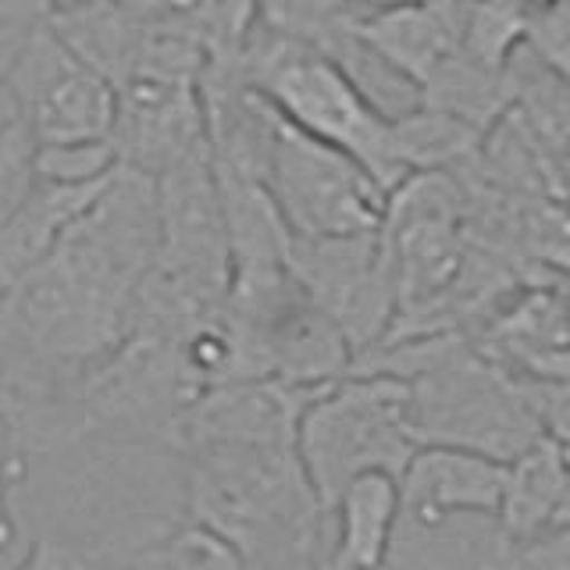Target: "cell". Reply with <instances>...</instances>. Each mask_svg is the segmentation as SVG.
<instances>
[{
    "mask_svg": "<svg viewBox=\"0 0 570 570\" xmlns=\"http://www.w3.org/2000/svg\"><path fill=\"white\" fill-rule=\"evenodd\" d=\"M410 382L389 371H350L317 389L299 421V456L325 513L350 481L371 471L403 474L417 453Z\"/></svg>",
    "mask_w": 570,
    "mask_h": 570,
    "instance_id": "obj_5",
    "label": "cell"
},
{
    "mask_svg": "<svg viewBox=\"0 0 570 570\" xmlns=\"http://www.w3.org/2000/svg\"><path fill=\"white\" fill-rule=\"evenodd\" d=\"M183 453L189 521L236 542L249 563L307 560L317 549L328 513L299 439H200Z\"/></svg>",
    "mask_w": 570,
    "mask_h": 570,
    "instance_id": "obj_2",
    "label": "cell"
},
{
    "mask_svg": "<svg viewBox=\"0 0 570 570\" xmlns=\"http://www.w3.org/2000/svg\"><path fill=\"white\" fill-rule=\"evenodd\" d=\"M524 43L539 53L546 65H552L560 76L570 79V0L534 14L524 26Z\"/></svg>",
    "mask_w": 570,
    "mask_h": 570,
    "instance_id": "obj_18",
    "label": "cell"
},
{
    "mask_svg": "<svg viewBox=\"0 0 570 570\" xmlns=\"http://www.w3.org/2000/svg\"><path fill=\"white\" fill-rule=\"evenodd\" d=\"M160 196V257L157 275H165L186 296L207 311H222L236 257L222 200L218 168H214L210 139L189 154L183 165L157 175Z\"/></svg>",
    "mask_w": 570,
    "mask_h": 570,
    "instance_id": "obj_8",
    "label": "cell"
},
{
    "mask_svg": "<svg viewBox=\"0 0 570 570\" xmlns=\"http://www.w3.org/2000/svg\"><path fill=\"white\" fill-rule=\"evenodd\" d=\"M474 4L478 0H424L396 11L356 14V32L424 94V86L468 40Z\"/></svg>",
    "mask_w": 570,
    "mask_h": 570,
    "instance_id": "obj_11",
    "label": "cell"
},
{
    "mask_svg": "<svg viewBox=\"0 0 570 570\" xmlns=\"http://www.w3.org/2000/svg\"><path fill=\"white\" fill-rule=\"evenodd\" d=\"M478 570H570V524L557 521L521 539H499Z\"/></svg>",
    "mask_w": 570,
    "mask_h": 570,
    "instance_id": "obj_17",
    "label": "cell"
},
{
    "mask_svg": "<svg viewBox=\"0 0 570 570\" xmlns=\"http://www.w3.org/2000/svg\"><path fill=\"white\" fill-rule=\"evenodd\" d=\"M356 367L410 382V414L421 442L460 445L510 463L546 435L521 382L468 332L389 338L364 353Z\"/></svg>",
    "mask_w": 570,
    "mask_h": 570,
    "instance_id": "obj_3",
    "label": "cell"
},
{
    "mask_svg": "<svg viewBox=\"0 0 570 570\" xmlns=\"http://www.w3.org/2000/svg\"><path fill=\"white\" fill-rule=\"evenodd\" d=\"M18 570H97L94 552L68 539H36Z\"/></svg>",
    "mask_w": 570,
    "mask_h": 570,
    "instance_id": "obj_19",
    "label": "cell"
},
{
    "mask_svg": "<svg viewBox=\"0 0 570 570\" xmlns=\"http://www.w3.org/2000/svg\"><path fill=\"white\" fill-rule=\"evenodd\" d=\"M107 178L100 183H47L40 178L11 210L0 214V285L22 278L32 264H40L68 236L71 225L94 207Z\"/></svg>",
    "mask_w": 570,
    "mask_h": 570,
    "instance_id": "obj_13",
    "label": "cell"
},
{
    "mask_svg": "<svg viewBox=\"0 0 570 570\" xmlns=\"http://www.w3.org/2000/svg\"><path fill=\"white\" fill-rule=\"evenodd\" d=\"M210 61L228 65L249 89H257L282 118L299 125L303 132L361 160L389 189V196L410 178L396 150V125H392L396 118L382 115L367 100V94L332 50L285 36L257 18V26L249 29L232 58Z\"/></svg>",
    "mask_w": 570,
    "mask_h": 570,
    "instance_id": "obj_4",
    "label": "cell"
},
{
    "mask_svg": "<svg viewBox=\"0 0 570 570\" xmlns=\"http://www.w3.org/2000/svg\"><path fill=\"white\" fill-rule=\"evenodd\" d=\"M249 560L236 542L189 521L147 557V570H246Z\"/></svg>",
    "mask_w": 570,
    "mask_h": 570,
    "instance_id": "obj_16",
    "label": "cell"
},
{
    "mask_svg": "<svg viewBox=\"0 0 570 570\" xmlns=\"http://www.w3.org/2000/svg\"><path fill=\"white\" fill-rule=\"evenodd\" d=\"M261 183L275 196L296 239H346L382 232L389 189L361 160L303 132L272 107Z\"/></svg>",
    "mask_w": 570,
    "mask_h": 570,
    "instance_id": "obj_6",
    "label": "cell"
},
{
    "mask_svg": "<svg viewBox=\"0 0 570 570\" xmlns=\"http://www.w3.org/2000/svg\"><path fill=\"white\" fill-rule=\"evenodd\" d=\"M53 14V11H50ZM4 111L47 142L115 139L118 86L89 65L43 18L22 43L4 50Z\"/></svg>",
    "mask_w": 570,
    "mask_h": 570,
    "instance_id": "obj_7",
    "label": "cell"
},
{
    "mask_svg": "<svg viewBox=\"0 0 570 570\" xmlns=\"http://www.w3.org/2000/svg\"><path fill=\"white\" fill-rule=\"evenodd\" d=\"M396 125V150L410 175L421 171H453L456 165H471L481 154V142L489 132L474 129L435 104H421L410 115L392 121Z\"/></svg>",
    "mask_w": 570,
    "mask_h": 570,
    "instance_id": "obj_15",
    "label": "cell"
},
{
    "mask_svg": "<svg viewBox=\"0 0 570 570\" xmlns=\"http://www.w3.org/2000/svg\"><path fill=\"white\" fill-rule=\"evenodd\" d=\"M50 11H65V8H79V4H89V0H47Z\"/></svg>",
    "mask_w": 570,
    "mask_h": 570,
    "instance_id": "obj_22",
    "label": "cell"
},
{
    "mask_svg": "<svg viewBox=\"0 0 570 570\" xmlns=\"http://www.w3.org/2000/svg\"><path fill=\"white\" fill-rule=\"evenodd\" d=\"M507 463L460 450V445L421 442L400 474L403 521L421 531H435L456 517H499Z\"/></svg>",
    "mask_w": 570,
    "mask_h": 570,
    "instance_id": "obj_10",
    "label": "cell"
},
{
    "mask_svg": "<svg viewBox=\"0 0 570 570\" xmlns=\"http://www.w3.org/2000/svg\"><path fill=\"white\" fill-rule=\"evenodd\" d=\"M157 257V175L118 165L68 236L4 285V414L58 403L111 361L136 328Z\"/></svg>",
    "mask_w": 570,
    "mask_h": 570,
    "instance_id": "obj_1",
    "label": "cell"
},
{
    "mask_svg": "<svg viewBox=\"0 0 570 570\" xmlns=\"http://www.w3.org/2000/svg\"><path fill=\"white\" fill-rule=\"evenodd\" d=\"M557 521L570 524V485H567V495H563V507H560V517H557Z\"/></svg>",
    "mask_w": 570,
    "mask_h": 570,
    "instance_id": "obj_23",
    "label": "cell"
},
{
    "mask_svg": "<svg viewBox=\"0 0 570 570\" xmlns=\"http://www.w3.org/2000/svg\"><path fill=\"white\" fill-rule=\"evenodd\" d=\"M567 485H570V445L552 435L534 439L524 453H517L507 463L495 534L499 539H521V534L557 524Z\"/></svg>",
    "mask_w": 570,
    "mask_h": 570,
    "instance_id": "obj_14",
    "label": "cell"
},
{
    "mask_svg": "<svg viewBox=\"0 0 570 570\" xmlns=\"http://www.w3.org/2000/svg\"><path fill=\"white\" fill-rule=\"evenodd\" d=\"M356 14H379V11H396L410 4H424V0H350Z\"/></svg>",
    "mask_w": 570,
    "mask_h": 570,
    "instance_id": "obj_20",
    "label": "cell"
},
{
    "mask_svg": "<svg viewBox=\"0 0 570 570\" xmlns=\"http://www.w3.org/2000/svg\"><path fill=\"white\" fill-rule=\"evenodd\" d=\"M289 267L317 307L350 335L356 361L385 343L400 314V275L382 232L346 239L293 236Z\"/></svg>",
    "mask_w": 570,
    "mask_h": 570,
    "instance_id": "obj_9",
    "label": "cell"
},
{
    "mask_svg": "<svg viewBox=\"0 0 570 570\" xmlns=\"http://www.w3.org/2000/svg\"><path fill=\"white\" fill-rule=\"evenodd\" d=\"M328 517H335V539L314 570H385L403 521L400 478L389 471L361 474Z\"/></svg>",
    "mask_w": 570,
    "mask_h": 570,
    "instance_id": "obj_12",
    "label": "cell"
},
{
    "mask_svg": "<svg viewBox=\"0 0 570 570\" xmlns=\"http://www.w3.org/2000/svg\"><path fill=\"white\" fill-rule=\"evenodd\" d=\"M560 193H563V204L570 207V150L560 160Z\"/></svg>",
    "mask_w": 570,
    "mask_h": 570,
    "instance_id": "obj_21",
    "label": "cell"
}]
</instances>
